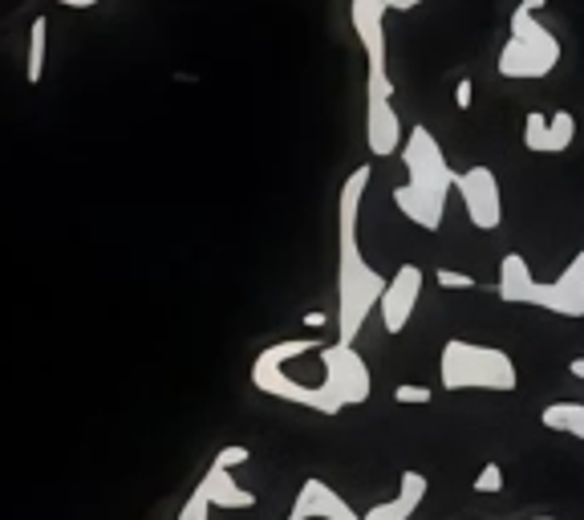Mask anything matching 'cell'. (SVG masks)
<instances>
[{
    "label": "cell",
    "mask_w": 584,
    "mask_h": 520,
    "mask_svg": "<svg viewBox=\"0 0 584 520\" xmlns=\"http://www.w3.org/2000/svg\"><path fill=\"white\" fill-rule=\"evenodd\" d=\"M317 358H321V375H317V382H309V378L293 375V366L276 350L264 346L257 354V362H252V387L260 394L285 399V403L305 406V411H317V415H342L349 406L370 403L373 375L354 346L329 342V346L317 350Z\"/></svg>",
    "instance_id": "obj_1"
},
{
    "label": "cell",
    "mask_w": 584,
    "mask_h": 520,
    "mask_svg": "<svg viewBox=\"0 0 584 520\" xmlns=\"http://www.w3.org/2000/svg\"><path fill=\"white\" fill-rule=\"evenodd\" d=\"M370 179L373 167L361 163L349 172V179L342 184V196H337V342H345V346H354L357 333L366 330L370 314L382 305L385 281H390L366 260L361 236H357L361 200H366Z\"/></svg>",
    "instance_id": "obj_2"
},
{
    "label": "cell",
    "mask_w": 584,
    "mask_h": 520,
    "mask_svg": "<svg viewBox=\"0 0 584 520\" xmlns=\"http://www.w3.org/2000/svg\"><path fill=\"white\" fill-rule=\"evenodd\" d=\"M499 302L508 305H536L556 318H584V248L564 264L556 281H536L527 260L520 252H508L499 260Z\"/></svg>",
    "instance_id": "obj_3"
},
{
    "label": "cell",
    "mask_w": 584,
    "mask_h": 520,
    "mask_svg": "<svg viewBox=\"0 0 584 520\" xmlns=\"http://www.w3.org/2000/svg\"><path fill=\"white\" fill-rule=\"evenodd\" d=\"M427 492H430V480L422 472H402L398 492L390 500L373 505L370 512H354L342 492L329 488L325 480L309 476L300 484L297 500H293L285 520H410L418 512V505L427 500Z\"/></svg>",
    "instance_id": "obj_4"
},
{
    "label": "cell",
    "mask_w": 584,
    "mask_h": 520,
    "mask_svg": "<svg viewBox=\"0 0 584 520\" xmlns=\"http://www.w3.org/2000/svg\"><path fill=\"white\" fill-rule=\"evenodd\" d=\"M548 0H520L512 13V37L499 49V73L515 78V82H532V78H548L560 66L564 49L556 42V33H548L536 21Z\"/></svg>",
    "instance_id": "obj_5"
},
{
    "label": "cell",
    "mask_w": 584,
    "mask_h": 520,
    "mask_svg": "<svg viewBox=\"0 0 584 520\" xmlns=\"http://www.w3.org/2000/svg\"><path fill=\"white\" fill-rule=\"evenodd\" d=\"M439 378L446 390H515L520 387V370L508 350L484 346V342H463L451 338L442 346Z\"/></svg>",
    "instance_id": "obj_6"
},
{
    "label": "cell",
    "mask_w": 584,
    "mask_h": 520,
    "mask_svg": "<svg viewBox=\"0 0 584 520\" xmlns=\"http://www.w3.org/2000/svg\"><path fill=\"white\" fill-rule=\"evenodd\" d=\"M402 143H406V130L394 110L390 70H366V146L373 159H390L402 151Z\"/></svg>",
    "instance_id": "obj_7"
},
{
    "label": "cell",
    "mask_w": 584,
    "mask_h": 520,
    "mask_svg": "<svg viewBox=\"0 0 584 520\" xmlns=\"http://www.w3.org/2000/svg\"><path fill=\"white\" fill-rule=\"evenodd\" d=\"M398 155H402V163H406V175H410L406 184L446 203V196H451L458 184V172L446 163L439 139H434L427 127H414L410 134H406V143H402Z\"/></svg>",
    "instance_id": "obj_8"
},
{
    "label": "cell",
    "mask_w": 584,
    "mask_h": 520,
    "mask_svg": "<svg viewBox=\"0 0 584 520\" xmlns=\"http://www.w3.org/2000/svg\"><path fill=\"white\" fill-rule=\"evenodd\" d=\"M455 196L463 200L470 228L496 232L503 224V191H499V179L487 163H475L467 172H458Z\"/></svg>",
    "instance_id": "obj_9"
},
{
    "label": "cell",
    "mask_w": 584,
    "mask_h": 520,
    "mask_svg": "<svg viewBox=\"0 0 584 520\" xmlns=\"http://www.w3.org/2000/svg\"><path fill=\"white\" fill-rule=\"evenodd\" d=\"M422 269L414 264V260H406V264H398L394 269V276L385 281V293H382V326L385 333H402L406 330V321L414 318V305H418V297H422Z\"/></svg>",
    "instance_id": "obj_10"
},
{
    "label": "cell",
    "mask_w": 584,
    "mask_h": 520,
    "mask_svg": "<svg viewBox=\"0 0 584 520\" xmlns=\"http://www.w3.org/2000/svg\"><path fill=\"white\" fill-rule=\"evenodd\" d=\"M385 13L390 0H349V25L366 49V70H385Z\"/></svg>",
    "instance_id": "obj_11"
},
{
    "label": "cell",
    "mask_w": 584,
    "mask_h": 520,
    "mask_svg": "<svg viewBox=\"0 0 584 520\" xmlns=\"http://www.w3.org/2000/svg\"><path fill=\"white\" fill-rule=\"evenodd\" d=\"M394 203H398V212L410 220L414 228H422V232H439L442 228L446 203L434 200V196H427V191H418V188H410V184H402V188H394Z\"/></svg>",
    "instance_id": "obj_12"
},
{
    "label": "cell",
    "mask_w": 584,
    "mask_h": 520,
    "mask_svg": "<svg viewBox=\"0 0 584 520\" xmlns=\"http://www.w3.org/2000/svg\"><path fill=\"white\" fill-rule=\"evenodd\" d=\"M200 488H203V496L212 500V508H257V492L240 488L236 476H231L228 468H219V463H212V468L203 472Z\"/></svg>",
    "instance_id": "obj_13"
},
{
    "label": "cell",
    "mask_w": 584,
    "mask_h": 520,
    "mask_svg": "<svg viewBox=\"0 0 584 520\" xmlns=\"http://www.w3.org/2000/svg\"><path fill=\"white\" fill-rule=\"evenodd\" d=\"M540 423L548 427V432L572 435V439H581V444H584V403H576V399L548 403L540 411Z\"/></svg>",
    "instance_id": "obj_14"
},
{
    "label": "cell",
    "mask_w": 584,
    "mask_h": 520,
    "mask_svg": "<svg viewBox=\"0 0 584 520\" xmlns=\"http://www.w3.org/2000/svg\"><path fill=\"white\" fill-rule=\"evenodd\" d=\"M45 61H49V16H37L29 25V58H25V82L37 86L45 78Z\"/></svg>",
    "instance_id": "obj_15"
},
{
    "label": "cell",
    "mask_w": 584,
    "mask_h": 520,
    "mask_svg": "<svg viewBox=\"0 0 584 520\" xmlns=\"http://www.w3.org/2000/svg\"><path fill=\"white\" fill-rule=\"evenodd\" d=\"M576 139V115L572 110H556L548 118V146H544V155H564Z\"/></svg>",
    "instance_id": "obj_16"
},
{
    "label": "cell",
    "mask_w": 584,
    "mask_h": 520,
    "mask_svg": "<svg viewBox=\"0 0 584 520\" xmlns=\"http://www.w3.org/2000/svg\"><path fill=\"white\" fill-rule=\"evenodd\" d=\"M524 146L532 155H544V146H548V118L540 110H527L524 118Z\"/></svg>",
    "instance_id": "obj_17"
},
{
    "label": "cell",
    "mask_w": 584,
    "mask_h": 520,
    "mask_svg": "<svg viewBox=\"0 0 584 520\" xmlns=\"http://www.w3.org/2000/svg\"><path fill=\"white\" fill-rule=\"evenodd\" d=\"M470 488L479 492V496H499V492H503V468H499L496 460L484 463V468H479V476H475V484H470Z\"/></svg>",
    "instance_id": "obj_18"
},
{
    "label": "cell",
    "mask_w": 584,
    "mask_h": 520,
    "mask_svg": "<svg viewBox=\"0 0 584 520\" xmlns=\"http://www.w3.org/2000/svg\"><path fill=\"white\" fill-rule=\"evenodd\" d=\"M434 281H439L442 293H470V289H475V276L458 273V269H439V273H434Z\"/></svg>",
    "instance_id": "obj_19"
},
{
    "label": "cell",
    "mask_w": 584,
    "mask_h": 520,
    "mask_svg": "<svg viewBox=\"0 0 584 520\" xmlns=\"http://www.w3.org/2000/svg\"><path fill=\"white\" fill-rule=\"evenodd\" d=\"M430 399H434V390L418 387V382H402V387L394 390V403H402V406H427Z\"/></svg>",
    "instance_id": "obj_20"
},
{
    "label": "cell",
    "mask_w": 584,
    "mask_h": 520,
    "mask_svg": "<svg viewBox=\"0 0 584 520\" xmlns=\"http://www.w3.org/2000/svg\"><path fill=\"white\" fill-rule=\"evenodd\" d=\"M212 517V500L203 496V488H195L191 496H187L183 512H179V520H207Z\"/></svg>",
    "instance_id": "obj_21"
},
{
    "label": "cell",
    "mask_w": 584,
    "mask_h": 520,
    "mask_svg": "<svg viewBox=\"0 0 584 520\" xmlns=\"http://www.w3.org/2000/svg\"><path fill=\"white\" fill-rule=\"evenodd\" d=\"M252 460V451L240 448V444H228V448H219V456H215L212 463H219V468H228V472H236V468H243V463Z\"/></svg>",
    "instance_id": "obj_22"
},
{
    "label": "cell",
    "mask_w": 584,
    "mask_h": 520,
    "mask_svg": "<svg viewBox=\"0 0 584 520\" xmlns=\"http://www.w3.org/2000/svg\"><path fill=\"white\" fill-rule=\"evenodd\" d=\"M470 102H475V82H470V78H463V82L455 86V106H458V110H467Z\"/></svg>",
    "instance_id": "obj_23"
},
{
    "label": "cell",
    "mask_w": 584,
    "mask_h": 520,
    "mask_svg": "<svg viewBox=\"0 0 584 520\" xmlns=\"http://www.w3.org/2000/svg\"><path fill=\"white\" fill-rule=\"evenodd\" d=\"M418 4H427V0H390V9H398V13H410Z\"/></svg>",
    "instance_id": "obj_24"
},
{
    "label": "cell",
    "mask_w": 584,
    "mask_h": 520,
    "mask_svg": "<svg viewBox=\"0 0 584 520\" xmlns=\"http://www.w3.org/2000/svg\"><path fill=\"white\" fill-rule=\"evenodd\" d=\"M61 9H94V4H102V0H58Z\"/></svg>",
    "instance_id": "obj_25"
},
{
    "label": "cell",
    "mask_w": 584,
    "mask_h": 520,
    "mask_svg": "<svg viewBox=\"0 0 584 520\" xmlns=\"http://www.w3.org/2000/svg\"><path fill=\"white\" fill-rule=\"evenodd\" d=\"M569 375H572V378H581V382H584V358H572V362H569Z\"/></svg>",
    "instance_id": "obj_26"
},
{
    "label": "cell",
    "mask_w": 584,
    "mask_h": 520,
    "mask_svg": "<svg viewBox=\"0 0 584 520\" xmlns=\"http://www.w3.org/2000/svg\"><path fill=\"white\" fill-rule=\"evenodd\" d=\"M305 326H313V330H321V326H325V314H305Z\"/></svg>",
    "instance_id": "obj_27"
},
{
    "label": "cell",
    "mask_w": 584,
    "mask_h": 520,
    "mask_svg": "<svg viewBox=\"0 0 584 520\" xmlns=\"http://www.w3.org/2000/svg\"><path fill=\"white\" fill-rule=\"evenodd\" d=\"M527 520H556V517H527Z\"/></svg>",
    "instance_id": "obj_28"
}]
</instances>
